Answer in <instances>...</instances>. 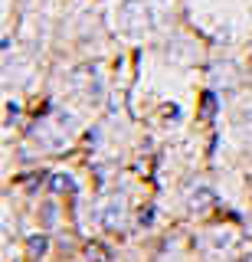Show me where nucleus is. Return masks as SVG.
<instances>
[{
	"label": "nucleus",
	"instance_id": "nucleus-1",
	"mask_svg": "<svg viewBox=\"0 0 252 262\" xmlns=\"http://www.w3.org/2000/svg\"><path fill=\"white\" fill-rule=\"evenodd\" d=\"M102 223H105V226H111V229L121 223V207H118V203H108V207L102 210Z\"/></svg>",
	"mask_w": 252,
	"mask_h": 262
},
{
	"label": "nucleus",
	"instance_id": "nucleus-2",
	"mask_svg": "<svg viewBox=\"0 0 252 262\" xmlns=\"http://www.w3.org/2000/svg\"><path fill=\"white\" fill-rule=\"evenodd\" d=\"M27 249H30V256H33V259H39L46 252V239H43V236H33V239L27 243Z\"/></svg>",
	"mask_w": 252,
	"mask_h": 262
},
{
	"label": "nucleus",
	"instance_id": "nucleus-3",
	"mask_svg": "<svg viewBox=\"0 0 252 262\" xmlns=\"http://www.w3.org/2000/svg\"><path fill=\"white\" fill-rule=\"evenodd\" d=\"M88 259H92V262H108V249L99 246V243H92V246H88Z\"/></svg>",
	"mask_w": 252,
	"mask_h": 262
},
{
	"label": "nucleus",
	"instance_id": "nucleus-4",
	"mask_svg": "<svg viewBox=\"0 0 252 262\" xmlns=\"http://www.w3.org/2000/svg\"><path fill=\"white\" fill-rule=\"evenodd\" d=\"M53 190H72V180H69L66 174H56V180H53Z\"/></svg>",
	"mask_w": 252,
	"mask_h": 262
},
{
	"label": "nucleus",
	"instance_id": "nucleus-5",
	"mask_svg": "<svg viewBox=\"0 0 252 262\" xmlns=\"http://www.w3.org/2000/svg\"><path fill=\"white\" fill-rule=\"evenodd\" d=\"M213 108H216V98L213 95H203V118H210V115H213Z\"/></svg>",
	"mask_w": 252,
	"mask_h": 262
}]
</instances>
